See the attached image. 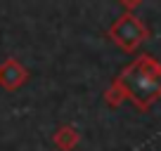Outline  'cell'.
Instances as JSON below:
<instances>
[]
</instances>
